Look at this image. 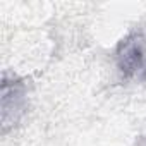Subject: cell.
Returning a JSON list of instances; mask_svg holds the SVG:
<instances>
[{
  "mask_svg": "<svg viewBox=\"0 0 146 146\" xmlns=\"http://www.w3.org/2000/svg\"><path fill=\"white\" fill-rule=\"evenodd\" d=\"M119 76L129 83H146V24L129 31L113 50Z\"/></svg>",
  "mask_w": 146,
  "mask_h": 146,
  "instance_id": "cell-1",
  "label": "cell"
},
{
  "mask_svg": "<svg viewBox=\"0 0 146 146\" xmlns=\"http://www.w3.org/2000/svg\"><path fill=\"white\" fill-rule=\"evenodd\" d=\"M28 110V84L14 72L2 74V131L16 127Z\"/></svg>",
  "mask_w": 146,
  "mask_h": 146,
  "instance_id": "cell-2",
  "label": "cell"
},
{
  "mask_svg": "<svg viewBox=\"0 0 146 146\" xmlns=\"http://www.w3.org/2000/svg\"><path fill=\"white\" fill-rule=\"evenodd\" d=\"M136 146H146V134H144V136H141V137L137 139Z\"/></svg>",
  "mask_w": 146,
  "mask_h": 146,
  "instance_id": "cell-3",
  "label": "cell"
}]
</instances>
